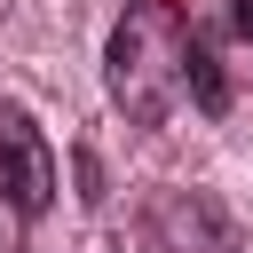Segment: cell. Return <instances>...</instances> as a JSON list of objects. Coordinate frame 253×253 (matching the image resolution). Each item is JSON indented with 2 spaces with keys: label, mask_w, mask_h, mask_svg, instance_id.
Returning a JSON list of instances; mask_svg holds the SVG:
<instances>
[{
  "label": "cell",
  "mask_w": 253,
  "mask_h": 253,
  "mask_svg": "<svg viewBox=\"0 0 253 253\" xmlns=\"http://www.w3.org/2000/svg\"><path fill=\"white\" fill-rule=\"evenodd\" d=\"M103 79H111V103L134 119V126H166L174 103L190 95V24L174 0H126V16L111 24V47H103Z\"/></svg>",
  "instance_id": "obj_1"
},
{
  "label": "cell",
  "mask_w": 253,
  "mask_h": 253,
  "mask_svg": "<svg viewBox=\"0 0 253 253\" xmlns=\"http://www.w3.org/2000/svg\"><path fill=\"white\" fill-rule=\"evenodd\" d=\"M0 190L24 206V221H40V213L55 206V150H47V134L32 126L24 103H0Z\"/></svg>",
  "instance_id": "obj_2"
},
{
  "label": "cell",
  "mask_w": 253,
  "mask_h": 253,
  "mask_svg": "<svg viewBox=\"0 0 253 253\" xmlns=\"http://www.w3.org/2000/svg\"><path fill=\"white\" fill-rule=\"evenodd\" d=\"M190 95H198V111L206 119H221L229 111V79H221V63H213V47L190 32Z\"/></svg>",
  "instance_id": "obj_3"
},
{
  "label": "cell",
  "mask_w": 253,
  "mask_h": 253,
  "mask_svg": "<svg viewBox=\"0 0 253 253\" xmlns=\"http://www.w3.org/2000/svg\"><path fill=\"white\" fill-rule=\"evenodd\" d=\"M0 253H24V206L0 190Z\"/></svg>",
  "instance_id": "obj_4"
},
{
  "label": "cell",
  "mask_w": 253,
  "mask_h": 253,
  "mask_svg": "<svg viewBox=\"0 0 253 253\" xmlns=\"http://www.w3.org/2000/svg\"><path fill=\"white\" fill-rule=\"evenodd\" d=\"M229 32H237V40H253V0H229Z\"/></svg>",
  "instance_id": "obj_5"
}]
</instances>
